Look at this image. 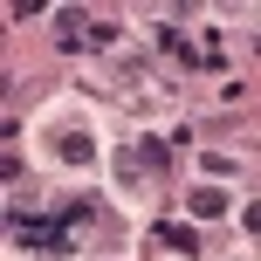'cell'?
Segmentation results:
<instances>
[{"label":"cell","mask_w":261,"mask_h":261,"mask_svg":"<svg viewBox=\"0 0 261 261\" xmlns=\"http://www.w3.org/2000/svg\"><path fill=\"white\" fill-rule=\"evenodd\" d=\"M220 213H227V193L220 186H199L193 193V220H220Z\"/></svg>","instance_id":"6da1fadb"},{"label":"cell","mask_w":261,"mask_h":261,"mask_svg":"<svg viewBox=\"0 0 261 261\" xmlns=\"http://www.w3.org/2000/svg\"><path fill=\"white\" fill-rule=\"evenodd\" d=\"M248 227H254V234H261V206H248Z\"/></svg>","instance_id":"7a4b0ae2"}]
</instances>
